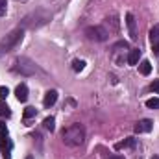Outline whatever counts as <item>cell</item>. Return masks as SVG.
Here are the masks:
<instances>
[{
	"label": "cell",
	"mask_w": 159,
	"mask_h": 159,
	"mask_svg": "<svg viewBox=\"0 0 159 159\" xmlns=\"http://www.w3.org/2000/svg\"><path fill=\"white\" fill-rule=\"evenodd\" d=\"M61 139L67 146H80L85 141V128L81 124H70L61 131Z\"/></svg>",
	"instance_id": "obj_1"
},
{
	"label": "cell",
	"mask_w": 159,
	"mask_h": 159,
	"mask_svg": "<svg viewBox=\"0 0 159 159\" xmlns=\"http://www.w3.org/2000/svg\"><path fill=\"white\" fill-rule=\"evenodd\" d=\"M22 39H24V30H22V28H15V30H11L4 39L0 41V56L11 52L15 46H19V44L22 43Z\"/></svg>",
	"instance_id": "obj_2"
},
{
	"label": "cell",
	"mask_w": 159,
	"mask_h": 159,
	"mask_svg": "<svg viewBox=\"0 0 159 159\" xmlns=\"http://www.w3.org/2000/svg\"><path fill=\"white\" fill-rule=\"evenodd\" d=\"M13 70L22 76H32V74H35V63L30 61L28 57H19L13 65Z\"/></svg>",
	"instance_id": "obj_3"
},
{
	"label": "cell",
	"mask_w": 159,
	"mask_h": 159,
	"mask_svg": "<svg viewBox=\"0 0 159 159\" xmlns=\"http://www.w3.org/2000/svg\"><path fill=\"white\" fill-rule=\"evenodd\" d=\"M85 35L89 41H96V43H102L109 37V32L104 28V26H89L85 28Z\"/></svg>",
	"instance_id": "obj_4"
},
{
	"label": "cell",
	"mask_w": 159,
	"mask_h": 159,
	"mask_svg": "<svg viewBox=\"0 0 159 159\" xmlns=\"http://www.w3.org/2000/svg\"><path fill=\"white\" fill-rule=\"evenodd\" d=\"M126 26H128V32H129V39L137 41V20L131 13H126Z\"/></svg>",
	"instance_id": "obj_5"
},
{
	"label": "cell",
	"mask_w": 159,
	"mask_h": 159,
	"mask_svg": "<svg viewBox=\"0 0 159 159\" xmlns=\"http://www.w3.org/2000/svg\"><path fill=\"white\" fill-rule=\"evenodd\" d=\"M152 128H154V122H152V120L143 119L133 126V131H135V133H148V131H152Z\"/></svg>",
	"instance_id": "obj_6"
},
{
	"label": "cell",
	"mask_w": 159,
	"mask_h": 159,
	"mask_svg": "<svg viewBox=\"0 0 159 159\" xmlns=\"http://www.w3.org/2000/svg\"><path fill=\"white\" fill-rule=\"evenodd\" d=\"M15 96H17L19 102H26V100H28V87H26L24 83L17 85V89H15Z\"/></svg>",
	"instance_id": "obj_7"
},
{
	"label": "cell",
	"mask_w": 159,
	"mask_h": 159,
	"mask_svg": "<svg viewBox=\"0 0 159 159\" xmlns=\"http://www.w3.org/2000/svg\"><path fill=\"white\" fill-rule=\"evenodd\" d=\"M56 100H57V91H48L46 94H44V100H43V106L44 107H52L54 104H56Z\"/></svg>",
	"instance_id": "obj_8"
},
{
	"label": "cell",
	"mask_w": 159,
	"mask_h": 159,
	"mask_svg": "<svg viewBox=\"0 0 159 159\" xmlns=\"http://www.w3.org/2000/svg\"><path fill=\"white\" fill-rule=\"evenodd\" d=\"M135 146V139L133 137H128V139H124V141H120L115 144V150H124V148H133Z\"/></svg>",
	"instance_id": "obj_9"
},
{
	"label": "cell",
	"mask_w": 159,
	"mask_h": 159,
	"mask_svg": "<svg viewBox=\"0 0 159 159\" xmlns=\"http://www.w3.org/2000/svg\"><path fill=\"white\" fill-rule=\"evenodd\" d=\"M139 57H141V50L139 48H131L129 54H128V63L129 65H137L139 63Z\"/></svg>",
	"instance_id": "obj_10"
},
{
	"label": "cell",
	"mask_w": 159,
	"mask_h": 159,
	"mask_svg": "<svg viewBox=\"0 0 159 159\" xmlns=\"http://www.w3.org/2000/svg\"><path fill=\"white\" fill-rule=\"evenodd\" d=\"M139 72L143 74V76H148L150 72H152V65H150V61H141V65H139Z\"/></svg>",
	"instance_id": "obj_11"
},
{
	"label": "cell",
	"mask_w": 159,
	"mask_h": 159,
	"mask_svg": "<svg viewBox=\"0 0 159 159\" xmlns=\"http://www.w3.org/2000/svg\"><path fill=\"white\" fill-rule=\"evenodd\" d=\"M150 43H152V46L159 44V26H154L150 30Z\"/></svg>",
	"instance_id": "obj_12"
},
{
	"label": "cell",
	"mask_w": 159,
	"mask_h": 159,
	"mask_svg": "<svg viewBox=\"0 0 159 159\" xmlns=\"http://www.w3.org/2000/svg\"><path fill=\"white\" fill-rule=\"evenodd\" d=\"M6 146H9L7 131H0V150H4V152H6Z\"/></svg>",
	"instance_id": "obj_13"
},
{
	"label": "cell",
	"mask_w": 159,
	"mask_h": 159,
	"mask_svg": "<svg viewBox=\"0 0 159 159\" xmlns=\"http://www.w3.org/2000/svg\"><path fill=\"white\" fill-rule=\"evenodd\" d=\"M11 115V111H9V107H7V104L4 102V100H0V117H9Z\"/></svg>",
	"instance_id": "obj_14"
},
{
	"label": "cell",
	"mask_w": 159,
	"mask_h": 159,
	"mask_svg": "<svg viewBox=\"0 0 159 159\" xmlns=\"http://www.w3.org/2000/svg\"><path fill=\"white\" fill-rule=\"evenodd\" d=\"M44 128H46L48 131H54V128H56V120H54V117H46V119H44Z\"/></svg>",
	"instance_id": "obj_15"
},
{
	"label": "cell",
	"mask_w": 159,
	"mask_h": 159,
	"mask_svg": "<svg viewBox=\"0 0 159 159\" xmlns=\"http://www.w3.org/2000/svg\"><path fill=\"white\" fill-rule=\"evenodd\" d=\"M146 107H148V109H159V98H150V100H146Z\"/></svg>",
	"instance_id": "obj_16"
},
{
	"label": "cell",
	"mask_w": 159,
	"mask_h": 159,
	"mask_svg": "<svg viewBox=\"0 0 159 159\" xmlns=\"http://www.w3.org/2000/svg\"><path fill=\"white\" fill-rule=\"evenodd\" d=\"M83 67H85V61H83V59H74V61H72V69H74L76 72L83 70Z\"/></svg>",
	"instance_id": "obj_17"
},
{
	"label": "cell",
	"mask_w": 159,
	"mask_h": 159,
	"mask_svg": "<svg viewBox=\"0 0 159 159\" xmlns=\"http://www.w3.org/2000/svg\"><path fill=\"white\" fill-rule=\"evenodd\" d=\"M35 115H37V109H35V107H26V109H24V120L32 119V117H35Z\"/></svg>",
	"instance_id": "obj_18"
},
{
	"label": "cell",
	"mask_w": 159,
	"mask_h": 159,
	"mask_svg": "<svg viewBox=\"0 0 159 159\" xmlns=\"http://www.w3.org/2000/svg\"><path fill=\"white\" fill-rule=\"evenodd\" d=\"M6 9H7V0H0V17L6 15Z\"/></svg>",
	"instance_id": "obj_19"
},
{
	"label": "cell",
	"mask_w": 159,
	"mask_h": 159,
	"mask_svg": "<svg viewBox=\"0 0 159 159\" xmlns=\"http://www.w3.org/2000/svg\"><path fill=\"white\" fill-rule=\"evenodd\" d=\"M7 94H9L7 87H4V85H2V87H0V98H2V100H6V98H7Z\"/></svg>",
	"instance_id": "obj_20"
},
{
	"label": "cell",
	"mask_w": 159,
	"mask_h": 159,
	"mask_svg": "<svg viewBox=\"0 0 159 159\" xmlns=\"http://www.w3.org/2000/svg\"><path fill=\"white\" fill-rule=\"evenodd\" d=\"M150 89H152L154 93H159V80H156V81H154V83L150 85Z\"/></svg>",
	"instance_id": "obj_21"
},
{
	"label": "cell",
	"mask_w": 159,
	"mask_h": 159,
	"mask_svg": "<svg viewBox=\"0 0 159 159\" xmlns=\"http://www.w3.org/2000/svg\"><path fill=\"white\" fill-rule=\"evenodd\" d=\"M154 52L159 56V44H154Z\"/></svg>",
	"instance_id": "obj_22"
},
{
	"label": "cell",
	"mask_w": 159,
	"mask_h": 159,
	"mask_svg": "<svg viewBox=\"0 0 159 159\" xmlns=\"http://www.w3.org/2000/svg\"><path fill=\"white\" fill-rule=\"evenodd\" d=\"M109 159H124L122 156H113V157H109Z\"/></svg>",
	"instance_id": "obj_23"
},
{
	"label": "cell",
	"mask_w": 159,
	"mask_h": 159,
	"mask_svg": "<svg viewBox=\"0 0 159 159\" xmlns=\"http://www.w3.org/2000/svg\"><path fill=\"white\" fill-rule=\"evenodd\" d=\"M152 159H159V156H152Z\"/></svg>",
	"instance_id": "obj_24"
}]
</instances>
